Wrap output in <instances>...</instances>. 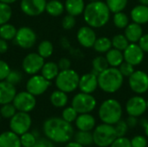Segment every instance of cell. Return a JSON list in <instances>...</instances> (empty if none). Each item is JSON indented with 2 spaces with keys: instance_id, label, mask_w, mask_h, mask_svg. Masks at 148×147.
Listing matches in <instances>:
<instances>
[{
  "instance_id": "58",
  "label": "cell",
  "mask_w": 148,
  "mask_h": 147,
  "mask_svg": "<svg viewBox=\"0 0 148 147\" xmlns=\"http://www.w3.org/2000/svg\"><path fill=\"white\" fill-rule=\"evenodd\" d=\"M147 108H148V100L147 101Z\"/></svg>"
},
{
  "instance_id": "42",
  "label": "cell",
  "mask_w": 148,
  "mask_h": 147,
  "mask_svg": "<svg viewBox=\"0 0 148 147\" xmlns=\"http://www.w3.org/2000/svg\"><path fill=\"white\" fill-rule=\"evenodd\" d=\"M120 72L121 73V75L125 77H129L133 75V73L135 71L134 69V66L132 65L131 63H128L127 62L124 61L119 67H118Z\"/></svg>"
},
{
  "instance_id": "18",
  "label": "cell",
  "mask_w": 148,
  "mask_h": 147,
  "mask_svg": "<svg viewBox=\"0 0 148 147\" xmlns=\"http://www.w3.org/2000/svg\"><path fill=\"white\" fill-rule=\"evenodd\" d=\"M99 88L98 83V75L94 72L87 73L80 76L78 88L81 92L86 94H93Z\"/></svg>"
},
{
  "instance_id": "38",
  "label": "cell",
  "mask_w": 148,
  "mask_h": 147,
  "mask_svg": "<svg viewBox=\"0 0 148 147\" xmlns=\"http://www.w3.org/2000/svg\"><path fill=\"white\" fill-rule=\"evenodd\" d=\"M16 112H17V110L12 102L3 104L0 107V115H1V117H3L4 119H11L16 114Z\"/></svg>"
},
{
  "instance_id": "11",
  "label": "cell",
  "mask_w": 148,
  "mask_h": 147,
  "mask_svg": "<svg viewBox=\"0 0 148 147\" xmlns=\"http://www.w3.org/2000/svg\"><path fill=\"white\" fill-rule=\"evenodd\" d=\"M51 81L42 75H33L27 81L26 90L35 96H39L48 90Z\"/></svg>"
},
{
  "instance_id": "33",
  "label": "cell",
  "mask_w": 148,
  "mask_h": 147,
  "mask_svg": "<svg viewBox=\"0 0 148 147\" xmlns=\"http://www.w3.org/2000/svg\"><path fill=\"white\" fill-rule=\"evenodd\" d=\"M92 68H93L92 70L98 75L102 71H104L105 69H107L108 68H109V64L107 61L106 56L98 55L95 57L92 60Z\"/></svg>"
},
{
  "instance_id": "34",
  "label": "cell",
  "mask_w": 148,
  "mask_h": 147,
  "mask_svg": "<svg viewBox=\"0 0 148 147\" xmlns=\"http://www.w3.org/2000/svg\"><path fill=\"white\" fill-rule=\"evenodd\" d=\"M113 22L114 26L118 29H125L130 23L128 16L123 11L114 13Z\"/></svg>"
},
{
  "instance_id": "2",
  "label": "cell",
  "mask_w": 148,
  "mask_h": 147,
  "mask_svg": "<svg viewBox=\"0 0 148 147\" xmlns=\"http://www.w3.org/2000/svg\"><path fill=\"white\" fill-rule=\"evenodd\" d=\"M82 15L87 25L94 29H100L104 27L109 22L111 11L106 2L98 0L91 1L86 4Z\"/></svg>"
},
{
  "instance_id": "26",
  "label": "cell",
  "mask_w": 148,
  "mask_h": 147,
  "mask_svg": "<svg viewBox=\"0 0 148 147\" xmlns=\"http://www.w3.org/2000/svg\"><path fill=\"white\" fill-rule=\"evenodd\" d=\"M60 72L59 67L56 62H44L42 69H41V75L46 78L49 81H53L56 78Z\"/></svg>"
},
{
  "instance_id": "22",
  "label": "cell",
  "mask_w": 148,
  "mask_h": 147,
  "mask_svg": "<svg viewBox=\"0 0 148 147\" xmlns=\"http://www.w3.org/2000/svg\"><path fill=\"white\" fill-rule=\"evenodd\" d=\"M131 19L134 23L140 25L148 23V6L143 4H138L134 6L130 12Z\"/></svg>"
},
{
  "instance_id": "45",
  "label": "cell",
  "mask_w": 148,
  "mask_h": 147,
  "mask_svg": "<svg viewBox=\"0 0 148 147\" xmlns=\"http://www.w3.org/2000/svg\"><path fill=\"white\" fill-rule=\"evenodd\" d=\"M132 147H147L148 142L146 137L137 135L131 139Z\"/></svg>"
},
{
  "instance_id": "53",
  "label": "cell",
  "mask_w": 148,
  "mask_h": 147,
  "mask_svg": "<svg viewBox=\"0 0 148 147\" xmlns=\"http://www.w3.org/2000/svg\"><path fill=\"white\" fill-rule=\"evenodd\" d=\"M65 147H84L83 146L80 145L79 143L75 142V141H73V142H69L67 143V145L65 146Z\"/></svg>"
},
{
  "instance_id": "31",
  "label": "cell",
  "mask_w": 148,
  "mask_h": 147,
  "mask_svg": "<svg viewBox=\"0 0 148 147\" xmlns=\"http://www.w3.org/2000/svg\"><path fill=\"white\" fill-rule=\"evenodd\" d=\"M17 29L16 27L9 23L0 25V38H3L6 41L13 40L16 35Z\"/></svg>"
},
{
  "instance_id": "27",
  "label": "cell",
  "mask_w": 148,
  "mask_h": 147,
  "mask_svg": "<svg viewBox=\"0 0 148 147\" xmlns=\"http://www.w3.org/2000/svg\"><path fill=\"white\" fill-rule=\"evenodd\" d=\"M50 102L51 104L57 108H62V107H65L68 104L69 101V97L67 93L62 91V90H55L54 92H52V94H50Z\"/></svg>"
},
{
  "instance_id": "20",
  "label": "cell",
  "mask_w": 148,
  "mask_h": 147,
  "mask_svg": "<svg viewBox=\"0 0 148 147\" xmlns=\"http://www.w3.org/2000/svg\"><path fill=\"white\" fill-rule=\"evenodd\" d=\"M75 126L80 131L91 132L95 127L96 120L95 117L88 113H80L75 120Z\"/></svg>"
},
{
  "instance_id": "17",
  "label": "cell",
  "mask_w": 148,
  "mask_h": 147,
  "mask_svg": "<svg viewBox=\"0 0 148 147\" xmlns=\"http://www.w3.org/2000/svg\"><path fill=\"white\" fill-rule=\"evenodd\" d=\"M76 39L81 46L86 49H91L97 39L94 28L85 25L81 27L76 33Z\"/></svg>"
},
{
  "instance_id": "50",
  "label": "cell",
  "mask_w": 148,
  "mask_h": 147,
  "mask_svg": "<svg viewBox=\"0 0 148 147\" xmlns=\"http://www.w3.org/2000/svg\"><path fill=\"white\" fill-rule=\"evenodd\" d=\"M33 147H55L53 142L51 140H49V139H41L36 140V144L34 145Z\"/></svg>"
},
{
  "instance_id": "56",
  "label": "cell",
  "mask_w": 148,
  "mask_h": 147,
  "mask_svg": "<svg viewBox=\"0 0 148 147\" xmlns=\"http://www.w3.org/2000/svg\"><path fill=\"white\" fill-rule=\"evenodd\" d=\"M145 133H146V136L148 138V122L147 123V125L145 126Z\"/></svg>"
},
{
  "instance_id": "47",
  "label": "cell",
  "mask_w": 148,
  "mask_h": 147,
  "mask_svg": "<svg viewBox=\"0 0 148 147\" xmlns=\"http://www.w3.org/2000/svg\"><path fill=\"white\" fill-rule=\"evenodd\" d=\"M10 71V68L9 64L4 61L0 60V81H4L6 79Z\"/></svg>"
},
{
  "instance_id": "48",
  "label": "cell",
  "mask_w": 148,
  "mask_h": 147,
  "mask_svg": "<svg viewBox=\"0 0 148 147\" xmlns=\"http://www.w3.org/2000/svg\"><path fill=\"white\" fill-rule=\"evenodd\" d=\"M57 65L59 67L60 71H62V70H67V69L71 68V62H70V60L69 58H66V57L61 58L58 61Z\"/></svg>"
},
{
  "instance_id": "16",
  "label": "cell",
  "mask_w": 148,
  "mask_h": 147,
  "mask_svg": "<svg viewBox=\"0 0 148 147\" xmlns=\"http://www.w3.org/2000/svg\"><path fill=\"white\" fill-rule=\"evenodd\" d=\"M124 61L132 65L139 66L142 63L145 58V52L138 43H129V45L123 51Z\"/></svg>"
},
{
  "instance_id": "9",
  "label": "cell",
  "mask_w": 148,
  "mask_h": 147,
  "mask_svg": "<svg viewBox=\"0 0 148 147\" xmlns=\"http://www.w3.org/2000/svg\"><path fill=\"white\" fill-rule=\"evenodd\" d=\"M128 85L134 93L137 94H146L148 91V74L142 70H135L128 77Z\"/></svg>"
},
{
  "instance_id": "24",
  "label": "cell",
  "mask_w": 148,
  "mask_h": 147,
  "mask_svg": "<svg viewBox=\"0 0 148 147\" xmlns=\"http://www.w3.org/2000/svg\"><path fill=\"white\" fill-rule=\"evenodd\" d=\"M64 6L68 14L76 17L83 14L86 3L84 0H66Z\"/></svg>"
},
{
  "instance_id": "23",
  "label": "cell",
  "mask_w": 148,
  "mask_h": 147,
  "mask_svg": "<svg viewBox=\"0 0 148 147\" xmlns=\"http://www.w3.org/2000/svg\"><path fill=\"white\" fill-rule=\"evenodd\" d=\"M0 147H22L20 136L12 131H6L0 134Z\"/></svg>"
},
{
  "instance_id": "37",
  "label": "cell",
  "mask_w": 148,
  "mask_h": 147,
  "mask_svg": "<svg viewBox=\"0 0 148 147\" xmlns=\"http://www.w3.org/2000/svg\"><path fill=\"white\" fill-rule=\"evenodd\" d=\"M12 16V9L10 4L0 2V25L8 23Z\"/></svg>"
},
{
  "instance_id": "3",
  "label": "cell",
  "mask_w": 148,
  "mask_h": 147,
  "mask_svg": "<svg viewBox=\"0 0 148 147\" xmlns=\"http://www.w3.org/2000/svg\"><path fill=\"white\" fill-rule=\"evenodd\" d=\"M99 88L107 94H114L119 91L124 83V76L118 68L109 67L98 75Z\"/></svg>"
},
{
  "instance_id": "25",
  "label": "cell",
  "mask_w": 148,
  "mask_h": 147,
  "mask_svg": "<svg viewBox=\"0 0 148 147\" xmlns=\"http://www.w3.org/2000/svg\"><path fill=\"white\" fill-rule=\"evenodd\" d=\"M106 58L109 64V67L118 68L124 62L123 51L112 48L106 53Z\"/></svg>"
},
{
  "instance_id": "49",
  "label": "cell",
  "mask_w": 148,
  "mask_h": 147,
  "mask_svg": "<svg viewBox=\"0 0 148 147\" xmlns=\"http://www.w3.org/2000/svg\"><path fill=\"white\" fill-rule=\"evenodd\" d=\"M138 44L145 53H148V33L143 34V36L138 42Z\"/></svg>"
},
{
  "instance_id": "54",
  "label": "cell",
  "mask_w": 148,
  "mask_h": 147,
  "mask_svg": "<svg viewBox=\"0 0 148 147\" xmlns=\"http://www.w3.org/2000/svg\"><path fill=\"white\" fill-rule=\"evenodd\" d=\"M17 0H0V2H3V3H8V4H10V3H13L15 2H16Z\"/></svg>"
},
{
  "instance_id": "51",
  "label": "cell",
  "mask_w": 148,
  "mask_h": 147,
  "mask_svg": "<svg viewBox=\"0 0 148 147\" xmlns=\"http://www.w3.org/2000/svg\"><path fill=\"white\" fill-rule=\"evenodd\" d=\"M127 123L129 127H135L138 125V119L134 116H129L127 120Z\"/></svg>"
},
{
  "instance_id": "44",
  "label": "cell",
  "mask_w": 148,
  "mask_h": 147,
  "mask_svg": "<svg viewBox=\"0 0 148 147\" xmlns=\"http://www.w3.org/2000/svg\"><path fill=\"white\" fill-rule=\"evenodd\" d=\"M22 79H23V75H22V74L19 71H17V70H11L10 69V71L9 75H7L5 81H8L10 84L16 86V85H17L22 81Z\"/></svg>"
},
{
  "instance_id": "7",
  "label": "cell",
  "mask_w": 148,
  "mask_h": 147,
  "mask_svg": "<svg viewBox=\"0 0 148 147\" xmlns=\"http://www.w3.org/2000/svg\"><path fill=\"white\" fill-rule=\"evenodd\" d=\"M71 106L80 113H88L95 110L97 106V101L92 94L80 92L76 94L71 101Z\"/></svg>"
},
{
  "instance_id": "14",
  "label": "cell",
  "mask_w": 148,
  "mask_h": 147,
  "mask_svg": "<svg viewBox=\"0 0 148 147\" xmlns=\"http://www.w3.org/2000/svg\"><path fill=\"white\" fill-rule=\"evenodd\" d=\"M147 109V100L140 94L129 98L126 103V111L129 116L138 118L143 115Z\"/></svg>"
},
{
  "instance_id": "29",
  "label": "cell",
  "mask_w": 148,
  "mask_h": 147,
  "mask_svg": "<svg viewBox=\"0 0 148 147\" xmlns=\"http://www.w3.org/2000/svg\"><path fill=\"white\" fill-rule=\"evenodd\" d=\"M94 49L100 54H106L109 49L113 48L112 41L110 38L106 36H101L100 38H97L95 44H94Z\"/></svg>"
},
{
  "instance_id": "30",
  "label": "cell",
  "mask_w": 148,
  "mask_h": 147,
  "mask_svg": "<svg viewBox=\"0 0 148 147\" xmlns=\"http://www.w3.org/2000/svg\"><path fill=\"white\" fill-rule=\"evenodd\" d=\"M75 141L79 143L80 145L83 146H89L93 145L94 143V139H93V133L88 131H80L75 134L74 136Z\"/></svg>"
},
{
  "instance_id": "32",
  "label": "cell",
  "mask_w": 148,
  "mask_h": 147,
  "mask_svg": "<svg viewBox=\"0 0 148 147\" xmlns=\"http://www.w3.org/2000/svg\"><path fill=\"white\" fill-rule=\"evenodd\" d=\"M54 52V46L53 43L49 40L42 41L37 48V53L44 59L50 57Z\"/></svg>"
},
{
  "instance_id": "8",
  "label": "cell",
  "mask_w": 148,
  "mask_h": 147,
  "mask_svg": "<svg viewBox=\"0 0 148 147\" xmlns=\"http://www.w3.org/2000/svg\"><path fill=\"white\" fill-rule=\"evenodd\" d=\"M32 120L29 113L17 111L16 114L10 119V129L17 135H22L30 129Z\"/></svg>"
},
{
  "instance_id": "36",
  "label": "cell",
  "mask_w": 148,
  "mask_h": 147,
  "mask_svg": "<svg viewBox=\"0 0 148 147\" xmlns=\"http://www.w3.org/2000/svg\"><path fill=\"white\" fill-rule=\"evenodd\" d=\"M106 3L111 13H117L127 8L128 0H106Z\"/></svg>"
},
{
  "instance_id": "13",
  "label": "cell",
  "mask_w": 148,
  "mask_h": 147,
  "mask_svg": "<svg viewBox=\"0 0 148 147\" xmlns=\"http://www.w3.org/2000/svg\"><path fill=\"white\" fill-rule=\"evenodd\" d=\"M38 53H29L23 60L22 68L23 71L30 75H36L41 71L45 61Z\"/></svg>"
},
{
  "instance_id": "57",
  "label": "cell",
  "mask_w": 148,
  "mask_h": 147,
  "mask_svg": "<svg viewBox=\"0 0 148 147\" xmlns=\"http://www.w3.org/2000/svg\"><path fill=\"white\" fill-rule=\"evenodd\" d=\"M89 1L91 2V1H98V0H89Z\"/></svg>"
},
{
  "instance_id": "5",
  "label": "cell",
  "mask_w": 148,
  "mask_h": 147,
  "mask_svg": "<svg viewBox=\"0 0 148 147\" xmlns=\"http://www.w3.org/2000/svg\"><path fill=\"white\" fill-rule=\"evenodd\" d=\"M79 81V74L72 68L60 71L58 75L55 79L57 89L62 90L67 94L72 93L78 88Z\"/></svg>"
},
{
  "instance_id": "40",
  "label": "cell",
  "mask_w": 148,
  "mask_h": 147,
  "mask_svg": "<svg viewBox=\"0 0 148 147\" xmlns=\"http://www.w3.org/2000/svg\"><path fill=\"white\" fill-rule=\"evenodd\" d=\"M36 138L35 135L29 132H27L20 135V141L22 147H33L36 142Z\"/></svg>"
},
{
  "instance_id": "12",
  "label": "cell",
  "mask_w": 148,
  "mask_h": 147,
  "mask_svg": "<svg viewBox=\"0 0 148 147\" xmlns=\"http://www.w3.org/2000/svg\"><path fill=\"white\" fill-rule=\"evenodd\" d=\"M36 34L29 27L23 26L17 29L16 35L14 38L15 42L22 49H30L36 42Z\"/></svg>"
},
{
  "instance_id": "21",
  "label": "cell",
  "mask_w": 148,
  "mask_h": 147,
  "mask_svg": "<svg viewBox=\"0 0 148 147\" xmlns=\"http://www.w3.org/2000/svg\"><path fill=\"white\" fill-rule=\"evenodd\" d=\"M143 34L142 25L134 22L130 23L124 29V35L130 43H138Z\"/></svg>"
},
{
  "instance_id": "19",
  "label": "cell",
  "mask_w": 148,
  "mask_h": 147,
  "mask_svg": "<svg viewBox=\"0 0 148 147\" xmlns=\"http://www.w3.org/2000/svg\"><path fill=\"white\" fill-rule=\"evenodd\" d=\"M16 94V89L14 85L8 81H0V105L11 103Z\"/></svg>"
},
{
  "instance_id": "46",
  "label": "cell",
  "mask_w": 148,
  "mask_h": 147,
  "mask_svg": "<svg viewBox=\"0 0 148 147\" xmlns=\"http://www.w3.org/2000/svg\"><path fill=\"white\" fill-rule=\"evenodd\" d=\"M110 147H132L131 140L127 137H117Z\"/></svg>"
},
{
  "instance_id": "1",
  "label": "cell",
  "mask_w": 148,
  "mask_h": 147,
  "mask_svg": "<svg viewBox=\"0 0 148 147\" xmlns=\"http://www.w3.org/2000/svg\"><path fill=\"white\" fill-rule=\"evenodd\" d=\"M43 133L52 142L67 143L74 136V128L62 118L52 117L44 121Z\"/></svg>"
},
{
  "instance_id": "43",
  "label": "cell",
  "mask_w": 148,
  "mask_h": 147,
  "mask_svg": "<svg viewBox=\"0 0 148 147\" xmlns=\"http://www.w3.org/2000/svg\"><path fill=\"white\" fill-rule=\"evenodd\" d=\"M76 23V19L75 16L67 14L66 16H63L62 20V27L65 29V30H70L72 29Z\"/></svg>"
},
{
  "instance_id": "35",
  "label": "cell",
  "mask_w": 148,
  "mask_h": 147,
  "mask_svg": "<svg viewBox=\"0 0 148 147\" xmlns=\"http://www.w3.org/2000/svg\"><path fill=\"white\" fill-rule=\"evenodd\" d=\"M111 41H112L113 48L121 50V51H124L125 49L130 43L124 34H116V35H114L113 36V38L111 39Z\"/></svg>"
},
{
  "instance_id": "15",
  "label": "cell",
  "mask_w": 148,
  "mask_h": 147,
  "mask_svg": "<svg viewBox=\"0 0 148 147\" xmlns=\"http://www.w3.org/2000/svg\"><path fill=\"white\" fill-rule=\"evenodd\" d=\"M47 0H21L20 8L29 16H36L45 11Z\"/></svg>"
},
{
  "instance_id": "39",
  "label": "cell",
  "mask_w": 148,
  "mask_h": 147,
  "mask_svg": "<svg viewBox=\"0 0 148 147\" xmlns=\"http://www.w3.org/2000/svg\"><path fill=\"white\" fill-rule=\"evenodd\" d=\"M78 115H79V113L76 112V110L72 106L65 107L62 113V118L69 123L75 122Z\"/></svg>"
},
{
  "instance_id": "4",
  "label": "cell",
  "mask_w": 148,
  "mask_h": 147,
  "mask_svg": "<svg viewBox=\"0 0 148 147\" xmlns=\"http://www.w3.org/2000/svg\"><path fill=\"white\" fill-rule=\"evenodd\" d=\"M123 113L122 106L115 99L110 98L105 100L100 106L98 114L102 123L114 125L121 120Z\"/></svg>"
},
{
  "instance_id": "28",
  "label": "cell",
  "mask_w": 148,
  "mask_h": 147,
  "mask_svg": "<svg viewBox=\"0 0 148 147\" xmlns=\"http://www.w3.org/2000/svg\"><path fill=\"white\" fill-rule=\"evenodd\" d=\"M65 10L64 3L60 0H49L47 2L45 11L51 16H60Z\"/></svg>"
},
{
  "instance_id": "41",
  "label": "cell",
  "mask_w": 148,
  "mask_h": 147,
  "mask_svg": "<svg viewBox=\"0 0 148 147\" xmlns=\"http://www.w3.org/2000/svg\"><path fill=\"white\" fill-rule=\"evenodd\" d=\"M114 126L117 137H125L126 134L127 133L128 127H129L127 121L122 120H119L116 124L114 125Z\"/></svg>"
},
{
  "instance_id": "10",
  "label": "cell",
  "mask_w": 148,
  "mask_h": 147,
  "mask_svg": "<svg viewBox=\"0 0 148 147\" xmlns=\"http://www.w3.org/2000/svg\"><path fill=\"white\" fill-rule=\"evenodd\" d=\"M12 103L17 111L29 113L36 107V100L35 95L31 94L26 90L16 93Z\"/></svg>"
},
{
  "instance_id": "55",
  "label": "cell",
  "mask_w": 148,
  "mask_h": 147,
  "mask_svg": "<svg viewBox=\"0 0 148 147\" xmlns=\"http://www.w3.org/2000/svg\"><path fill=\"white\" fill-rule=\"evenodd\" d=\"M139 3L143 5H147L148 6V0H139Z\"/></svg>"
},
{
  "instance_id": "59",
  "label": "cell",
  "mask_w": 148,
  "mask_h": 147,
  "mask_svg": "<svg viewBox=\"0 0 148 147\" xmlns=\"http://www.w3.org/2000/svg\"><path fill=\"white\" fill-rule=\"evenodd\" d=\"M0 121H1V115H0Z\"/></svg>"
},
{
  "instance_id": "6",
  "label": "cell",
  "mask_w": 148,
  "mask_h": 147,
  "mask_svg": "<svg viewBox=\"0 0 148 147\" xmlns=\"http://www.w3.org/2000/svg\"><path fill=\"white\" fill-rule=\"evenodd\" d=\"M117 134L113 125L102 123L95 127L93 132L94 144L98 147H108L116 139Z\"/></svg>"
},
{
  "instance_id": "52",
  "label": "cell",
  "mask_w": 148,
  "mask_h": 147,
  "mask_svg": "<svg viewBox=\"0 0 148 147\" xmlns=\"http://www.w3.org/2000/svg\"><path fill=\"white\" fill-rule=\"evenodd\" d=\"M8 50V43L7 41L0 38V54H4Z\"/></svg>"
}]
</instances>
